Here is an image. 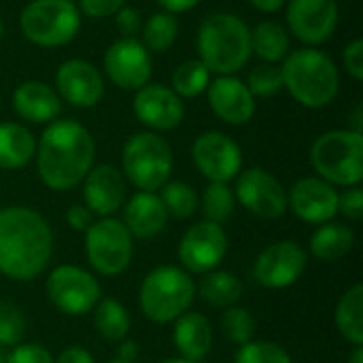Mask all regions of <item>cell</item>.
Masks as SVG:
<instances>
[{"label":"cell","instance_id":"cell-13","mask_svg":"<svg viewBox=\"0 0 363 363\" xmlns=\"http://www.w3.org/2000/svg\"><path fill=\"white\" fill-rule=\"evenodd\" d=\"M234 198L255 217L279 219L287 213V191L281 181L264 168H249L238 174Z\"/></svg>","mask_w":363,"mask_h":363},{"label":"cell","instance_id":"cell-10","mask_svg":"<svg viewBox=\"0 0 363 363\" xmlns=\"http://www.w3.org/2000/svg\"><path fill=\"white\" fill-rule=\"evenodd\" d=\"M47 296L51 304L68 317H85L100 302V283L83 268L57 266L47 279Z\"/></svg>","mask_w":363,"mask_h":363},{"label":"cell","instance_id":"cell-1","mask_svg":"<svg viewBox=\"0 0 363 363\" xmlns=\"http://www.w3.org/2000/svg\"><path fill=\"white\" fill-rule=\"evenodd\" d=\"M34 157L40 181L53 191H68L94 168L96 143L79 121L55 119L40 134Z\"/></svg>","mask_w":363,"mask_h":363},{"label":"cell","instance_id":"cell-2","mask_svg":"<svg viewBox=\"0 0 363 363\" xmlns=\"http://www.w3.org/2000/svg\"><path fill=\"white\" fill-rule=\"evenodd\" d=\"M53 232L45 217L28 206L0 208V274L34 281L51 262Z\"/></svg>","mask_w":363,"mask_h":363},{"label":"cell","instance_id":"cell-52","mask_svg":"<svg viewBox=\"0 0 363 363\" xmlns=\"http://www.w3.org/2000/svg\"><path fill=\"white\" fill-rule=\"evenodd\" d=\"M4 359H6V355L2 353V349H0V363H4Z\"/></svg>","mask_w":363,"mask_h":363},{"label":"cell","instance_id":"cell-45","mask_svg":"<svg viewBox=\"0 0 363 363\" xmlns=\"http://www.w3.org/2000/svg\"><path fill=\"white\" fill-rule=\"evenodd\" d=\"M55 363H94V357H91V353H89L87 349L72 345V347H66V349L57 355Z\"/></svg>","mask_w":363,"mask_h":363},{"label":"cell","instance_id":"cell-51","mask_svg":"<svg viewBox=\"0 0 363 363\" xmlns=\"http://www.w3.org/2000/svg\"><path fill=\"white\" fill-rule=\"evenodd\" d=\"M2 36H4V21H2V17H0V40H2Z\"/></svg>","mask_w":363,"mask_h":363},{"label":"cell","instance_id":"cell-7","mask_svg":"<svg viewBox=\"0 0 363 363\" xmlns=\"http://www.w3.org/2000/svg\"><path fill=\"white\" fill-rule=\"evenodd\" d=\"M172 149L157 132H138L128 138L121 153L123 177L138 187V191L162 189L172 174Z\"/></svg>","mask_w":363,"mask_h":363},{"label":"cell","instance_id":"cell-26","mask_svg":"<svg viewBox=\"0 0 363 363\" xmlns=\"http://www.w3.org/2000/svg\"><path fill=\"white\" fill-rule=\"evenodd\" d=\"M291 51V38L283 23L274 19H264L251 30V55L262 62L281 64Z\"/></svg>","mask_w":363,"mask_h":363},{"label":"cell","instance_id":"cell-42","mask_svg":"<svg viewBox=\"0 0 363 363\" xmlns=\"http://www.w3.org/2000/svg\"><path fill=\"white\" fill-rule=\"evenodd\" d=\"M121 6H125V0H79L77 9L91 19H104L115 15Z\"/></svg>","mask_w":363,"mask_h":363},{"label":"cell","instance_id":"cell-32","mask_svg":"<svg viewBox=\"0 0 363 363\" xmlns=\"http://www.w3.org/2000/svg\"><path fill=\"white\" fill-rule=\"evenodd\" d=\"M172 91L183 100L189 98H198L200 94L206 91L208 83H211V72L208 68L196 57V60H185L183 64H179L172 72Z\"/></svg>","mask_w":363,"mask_h":363},{"label":"cell","instance_id":"cell-5","mask_svg":"<svg viewBox=\"0 0 363 363\" xmlns=\"http://www.w3.org/2000/svg\"><path fill=\"white\" fill-rule=\"evenodd\" d=\"M196 285L191 277L177 266L151 270L138 291L143 315L153 323H174L194 304Z\"/></svg>","mask_w":363,"mask_h":363},{"label":"cell","instance_id":"cell-49","mask_svg":"<svg viewBox=\"0 0 363 363\" xmlns=\"http://www.w3.org/2000/svg\"><path fill=\"white\" fill-rule=\"evenodd\" d=\"M349 363H363V347H355V351H353Z\"/></svg>","mask_w":363,"mask_h":363},{"label":"cell","instance_id":"cell-36","mask_svg":"<svg viewBox=\"0 0 363 363\" xmlns=\"http://www.w3.org/2000/svg\"><path fill=\"white\" fill-rule=\"evenodd\" d=\"M245 85L253 98H272L283 89V70L279 64L262 62L249 70Z\"/></svg>","mask_w":363,"mask_h":363},{"label":"cell","instance_id":"cell-31","mask_svg":"<svg viewBox=\"0 0 363 363\" xmlns=\"http://www.w3.org/2000/svg\"><path fill=\"white\" fill-rule=\"evenodd\" d=\"M143 45L149 53H166L177 36H179V23L172 13L157 11L147 21H143Z\"/></svg>","mask_w":363,"mask_h":363},{"label":"cell","instance_id":"cell-21","mask_svg":"<svg viewBox=\"0 0 363 363\" xmlns=\"http://www.w3.org/2000/svg\"><path fill=\"white\" fill-rule=\"evenodd\" d=\"M125 179L115 166H96L83 179V200L91 215L111 217L119 213L125 204Z\"/></svg>","mask_w":363,"mask_h":363},{"label":"cell","instance_id":"cell-53","mask_svg":"<svg viewBox=\"0 0 363 363\" xmlns=\"http://www.w3.org/2000/svg\"><path fill=\"white\" fill-rule=\"evenodd\" d=\"M108 363H130V362H123V359H117V357H115L113 362H108Z\"/></svg>","mask_w":363,"mask_h":363},{"label":"cell","instance_id":"cell-25","mask_svg":"<svg viewBox=\"0 0 363 363\" xmlns=\"http://www.w3.org/2000/svg\"><path fill=\"white\" fill-rule=\"evenodd\" d=\"M36 155L34 134L15 121L0 123V168L19 170L28 166Z\"/></svg>","mask_w":363,"mask_h":363},{"label":"cell","instance_id":"cell-40","mask_svg":"<svg viewBox=\"0 0 363 363\" xmlns=\"http://www.w3.org/2000/svg\"><path fill=\"white\" fill-rule=\"evenodd\" d=\"M115 26L121 34V38H136V34L143 30V15L136 6H121L115 15Z\"/></svg>","mask_w":363,"mask_h":363},{"label":"cell","instance_id":"cell-20","mask_svg":"<svg viewBox=\"0 0 363 363\" xmlns=\"http://www.w3.org/2000/svg\"><path fill=\"white\" fill-rule=\"evenodd\" d=\"M206 98L213 113L230 125H245L255 115V98L245 81L234 74L213 79L206 87Z\"/></svg>","mask_w":363,"mask_h":363},{"label":"cell","instance_id":"cell-8","mask_svg":"<svg viewBox=\"0 0 363 363\" xmlns=\"http://www.w3.org/2000/svg\"><path fill=\"white\" fill-rule=\"evenodd\" d=\"M81 28V13L72 0H32L19 15L21 34L38 47L68 45Z\"/></svg>","mask_w":363,"mask_h":363},{"label":"cell","instance_id":"cell-37","mask_svg":"<svg viewBox=\"0 0 363 363\" xmlns=\"http://www.w3.org/2000/svg\"><path fill=\"white\" fill-rule=\"evenodd\" d=\"M234 363H291V357L283 347L274 342L251 340L238 349Z\"/></svg>","mask_w":363,"mask_h":363},{"label":"cell","instance_id":"cell-50","mask_svg":"<svg viewBox=\"0 0 363 363\" xmlns=\"http://www.w3.org/2000/svg\"><path fill=\"white\" fill-rule=\"evenodd\" d=\"M162 363H194V362H187V359H183V357H172V359H166V362Z\"/></svg>","mask_w":363,"mask_h":363},{"label":"cell","instance_id":"cell-48","mask_svg":"<svg viewBox=\"0 0 363 363\" xmlns=\"http://www.w3.org/2000/svg\"><path fill=\"white\" fill-rule=\"evenodd\" d=\"M257 11H262V13H277L279 9H283L285 6V2L287 0H249Z\"/></svg>","mask_w":363,"mask_h":363},{"label":"cell","instance_id":"cell-19","mask_svg":"<svg viewBox=\"0 0 363 363\" xmlns=\"http://www.w3.org/2000/svg\"><path fill=\"white\" fill-rule=\"evenodd\" d=\"M53 89L74 108H91L104 96V77L91 62L74 57L57 68Z\"/></svg>","mask_w":363,"mask_h":363},{"label":"cell","instance_id":"cell-47","mask_svg":"<svg viewBox=\"0 0 363 363\" xmlns=\"http://www.w3.org/2000/svg\"><path fill=\"white\" fill-rule=\"evenodd\" d=\"M138 357V345L134 340H121L119 342V349H117V359H123V362L134 363V359Z\"/></svg>","mask_w":363,"mask_h":363},{"label":"cell","instance_id":"cell-17","mask_svg":"<svg viewBox=\"0 0 363 363\" xmlns=\"http://www.w3.org/2000/svg\"><path fill=\"white\" fill-rule=\"evenodd\" d=\"M132 111L136 119L151 132H170L181 125L185 117L183 100L166 85L147 83L134 94Z\"/></svg>","mask_w":363,"mask_h":363},{"label":"cell","instance_id":"cell-9","mask_svg":"<svg viewBox=\"0 0 363 363\" xmlns=\"http://www.w3.org/2000/svg\"><path fill=\"white\" fill-rule=\"evenodd\" d=\"M132 253V234L119 219L102 217L100 221H94L85 232V255L98 274H121L130 266Z\"/></svg>","mask_w":363,"mask_h":363},{"label":"cell","instance_id":"cell-44","mask_svg":"<svg viewBox=\"0 0 363 363\" xmlns=\"http://www.w3.org/2000/svg\"><path fill=\"white\" fill-rule=\"evenodd\" d=\"M66 223L70 225V230L85 234L89 230V225L94 223V215L85 204H72L66 213Z\"/></svg>","mask_w":363,"mask_h":363},{"label":"cell","instance_id":"cell-41","mask_svg":"<svg viewBox=\"0 0 363 363\" xmlns=\"http://www.w3.org/2000/svg\"><path fill=\"white\" fill-rule=\"evenodd\" d=\"M338 213L351 221L363 219V191L362 187H349L345 194H338Z\"/></svg>","mask_w":363,"mask_h":363},{"label":"cell","instance_id":"cell-23","mask_svg":"<svg viewBox=\"0 0 363 363\" xmlns=\"http://www.w3.org/2000/svg\"><path fill=\"white\" fill-rule=\"evenodd\" d=\"M168 223V213L153 191H138L134 194L123 211V225L132 234V238H153L157 236Z\"/></svg>","mask_w":363,"mask_h":363},{"label":"cell","instance_id":"cell-27","mask_svg":"<svg viewBox=\"0 0 363 363\" xmlns=\"http://www.w3.org/2000/svg\"><path fill=\"white\" fill-rule=\"evenodd\" d=\"M355 245V232L345 223L328 221L311 236V253L321 262H338L351 253Z\"/></svg>","mask_w":363,"mask_h":363},{"label":"cell","instance_id":"cell-24","mask_svg":"<svg viewBox=\"0 0 363 363\" xmlns=\"http://www.w3.org/2000/svg\"><path fill=\"white\" fill-rule=\"evenodd\" d=\"M172 340L183 359L194 363L202 362L211 353V347H213L211 321L200 313L187 311L174 321Z\"/></svg>","mask_w":363,"mask_h":363},{"label":"cell","instance_id":"cell-29","mask_svg":"<svg viewBox=\"0 0 363 363\" xmlns=\"http://www.w3.org/2000/svg\"><path fill=\"white\" fill-rule=\"evenodd\" d=\"M130 313L128 308L115 298H100L94 308V325L96 332L108 342H121L128 338L130 332Z\"/></svg>","mask_w":363,"mask_h":363},{"label":"cell","instance_id":"cell-3","mask_svg":"<svg viewBox=\"0 0 363 363\" xmlns=\"http://www.w3.org/2000/svg\"><path fill=\"white\" fill-rule=\"evenodd\" d=\"M196 49L208 72L234 74L251 57V28L234 13H213L198 28Z\"/></svg>","mask_w":363,"mask_h":363},{"label":"cell","instance_id":"cell-14","mask_svg":"<svg viewBox=\"0 0 363 363\" xmlns=\"http://www.w3.org/2000/svg\"><path fill=\"white\" fill-rule=\"evenodd\" d=\"M306 264L308 255L296 240H279L257 255L253 279L268 289H285L302 277Z\"/></svg>","mask_w":363,"mask_h":363},{"label":"cell","instance_id":"cell-12","mask_svg":"<svg viewBox=\"0 0 363 363\" xmlns=\"http://www.w3.org/2000/svg\"><path fill=\"white\" fill-rule=\"evenodd\" d=\"M104 72L115 87L138 91L151 81V53L138 38H119L104 53Z\"/></svg>","mask_w":363,"mask_h":363},{"label":"cell","instance_id":"cell-38","mask_svg":"<svg viewBox=\"0 0 363 363\" xmlns=\"http://www.w3.org/2000/svg\"><path fill=\"white\" fill-rule=\"evenodd\" d=\"M26 334V321L21 311L11 302H0V347L21 345Z\"/></svg>","mask_w":363,"mask_h":363},{"label":"cell","instance_id":"cell-6","mask_svg":"<svg viewBox=\"0 0 363 363\" xmlns=\"http://www.w3.org/2000/svg\"><path fill=\"white\" fill-rule=\"evenodd\" d=\"M311 164L332 185H359L363 179V136L353 130L321 134L311 147Z\"/></svg>","mask_w":363,"mask_h":363},{"label":"cell","instance_id":"cell-35","mask_svg":"<svg viewBox=\"0 0 363 363\" xmlns=\"http://www.w3.org/2000/svg\"><path fill=\"white\" fill-rule=\"evenodd\" d=\"M221 334L228 342L242 347L253 340L255 336V319L251 311L240 308V306H230L225 308L221 317Z\"/></svg>","mask_w":363,"mask_h":363},{"label":"cell","instance_id":"cell-33","mask_svg":"<svg viewBox=\"0 0 363 363\" xmlns=\"http://www.w3.org/2000/svg\"><path fill=\"white\" fill-rule=\"evenodd\" d=\"M200 206L204 213V221L221 225L234 215L236 198L228 183H208L206 189L202 191Z\"/></svg>","mask_w":363,"mask_h":363},{"label":"cell","instance_id":"cell-15","mask_svg":"<svg viewBox=\"0 0 363 363\" xmlns=\"http://www.w3.org/2000/svg\"><path fill=\"white\" fill-rule=\"evenodd\" d=\"M338 0H289L287 32L308 47L323 45L338 26Z\"/></svg>","mask_w":363,"mask_h":363},{"label":"cell","instance_id":"cell-11","mask_svg":"<svg viewBox=\"0 0 363 363\" xmlns=\"http://www.w3.org/2000/svg\"><path fill=\"white\" fill-rule=\"evenodd\" d=\"M191 160L211 183H230L242 172V151L223 132H204L194 140Z\"/></svg>","mask_w":363,"mask_h":363},{"label":"cell","instance_id":"cell-4","mask_svg":"<svg viewBox=\"0 0 363 363\" xmlns=\"http://www.w3.org/2000/svg\"><path fill=\"white\" fill-rule=\"evenodd\" d=\"M283 89L306 108H323L332 104L340 89V74L330 55L319 49L302 47L289 51L281 62Z\"/></svg>","mask_w":363,"mask_h":363},{"label":"cell","instance_id":"cell-28","mask_svg":"<svg viewBox=\"0 0 363 363\" xmlns=\"http://www.w3.org/2000/svg\"><path fill=\"white\" fill-rule=\"evenodd\" d=\"M336 328L353 347L363 345V285H353L336 306Z\"/></svg>","mask_w":363,"mask_h":363},{"label":"cell","instance_id":"cell-39","mask_svg":"<svg viewBox=\"0 0 363 363\" xmlns=\"http://www.w3.org/2000/svg\"><path fill=\"white\" fill-rule=\"evenodd\" d=\"M4 363H55V359L40 345H17L6 355Z\"/></svg>","mask_w":363,"mask_h":363},{"label":"cell","instance_id":"cell-16","mask_svg":"<svg viewBox=\"0 0 363 363\" xmlns=\"http://www.w3.org/2000/svg\"><path fill=\"white\" fill-rule=\"evenodd\" d=\"M228 253V234L221 225L211 221H200L191 225L179 245L181 264L196 274L213 272Z\"/></svg>","mask_w":363,"mask_h":363},{"label":"cell","instance_id":"cell-43","mask_svg":"<svg viewBox=\"0 0 363 363\" xmlns=\"http://www.w3.org/2000/svg\"><path fill=\"white\" fill-rule=\"evenodd\" d=\"M342 64H345V70H347L355 81H363L362 38H353L351 43H347V47H345V51H342Z\"/></svg>","mask_w":363,"mask_h":363},{"label":"cell","instance_id":"cell-22","mask_svg":"<svg viewBox=\"0 0 363 363\" xmlns=\"http://www.w3.org/2000/svg\"><path fill=\"white\" fill-rule=\"evenodd\" d=\"M13 111L30 123H51L62 113V100L51 85L26 81L13 91Z\"/></svg>","mask_w":363,"mask_h":363},{"label":"cell","instance_id":"cell-18","mask_svg":"<svg viewBox=\"0 0 363 363\" xmlns=\"http://www.w3.org/2000/svg\"><path fill=\"white\" fill-rule=\"evenodd\" d=\"M287 211L304 223L323 225L338 215V191L321 177H304L287 191Z\"/></svg>","mask_w":363,"mask_h":363},{"label":"cell","instance_id":"cell-46","mask_svg":"<svg viewBox=\"0 0 363 363\" xmlns=\"http://www.w3.org/2000/svg\"><path fill=\"white\" fill-rule=\"evenodd\" d=\"M200 2H202V0H157V4H160L166 13H172V15L185 13V11H189V9L198 6Z\"/></svg>","mask_w":363,"mask_h":363},{"label":"cell","instance_id":"cell-30","mask_svg":"<svg viewBox=\"0 0 363 363\" xmlns=\"http://www.w3.org/2000/svg\"><path fill=\"white\" fill-rule=\"evenodd\" d=\"M242 296V283L234 272H208L200 283V298L215 308H230Z\"/></svg>","mask_w":363,"mask_h":363},{"label":"cell","instance_id":"cell-34","mask_svg":"<svg viewBox=\"0 0 363 363\" xmlns=\"http://www.w3.org/2000/svg\"><path fill=\"white\" fill-rule=\"evenodd\" d=\"M160 200L168 217H174V219H189L200 206V198L196 189L183 181H168L162 187Z\"/></svg>","mask_w":363,"mask_h":363}]
</instances>
